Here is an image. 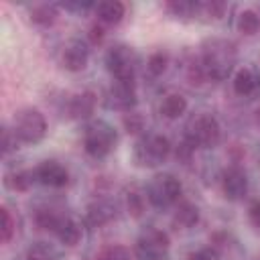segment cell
<instances>
[{
	"mask_svg": "<svg viewBox=\"0 0 260 260\" xmlns=\"http://www.w3.org/2000/svg\"><path fill=\"white\" fill-rule=\"evenodd\" d=\"M238 63V49L232 41L221 37H211L201 45L199 67L209 81H223L232 75Z\"/></svg>",
	"mask_w": 260,
	"mask_h": 260,
	"instance_id": "1",
	"label": "cell"
},
{
	"mask_svg": "<svg viewBox=\"0 0 260 260\" xmlns=\"http://www.w3.org/2000/svg\"><path fill=\"white\" fill-rule=\"evenodd\" d=\"M171 150H173V146H171V140L167 136L156 134V132H148L136 140L134 150H132V158L142 169H156L162 162H167V158L171 156Z\"/></svg>",
	"mask_w": 260,
	"mask_h": 260,
	"instance_id": "2",
	"label": "cell"
},
{
	"mask_svg": "<svg viewBox=\"0 0 260 260\" xmlns=\"http://www.w3.org/2000/svg\"><path fill=\"white\" fill-rule=\"evenodd\" d=\"M183 140H187L193 148H213L221 140V126L215 116L199 112L187 122Z\"/></svg>",
	"mask_w": 260,
	"mask_h": 260,
	"instance_id": "3",
	"label": "cell"
},
{
	"mask_svg": "<svg viewBox=\"0 0 260 260\" xmlns=\"http://www.w3.org/2000/svg\"><path fill=\"white\" fill-rule=\"evenodd\" d=\"M118 142L116 128L106 120H91L83 130V148L91 158L108 156Z\"/></svg>",
	"mask_w": 260,
	"mask_h": 260,
	"instance_id": "4",
	"label": "cell"
},
{
	"mask_svg": "<svg viewBox=\"0 0 260 260\" xmlns=\"http://www.w3.org/2000/svg\"><path fill=\"white\" fill-rule=\"evenodd\" d=\"M12 132L22 144H37L47 134V120L41 110L28 106L14 112L12 118Z\"/></svg>",
	"mask_w": 260,
	"mask_h": 260,
	"instance_id": "5",
	"label": "cell"
},
{
	"mask_svg": "<svg viewBox=\"0 0 260 260\" xmlns=\"http://www.w3.org/2000/svg\"><path fill=\"white\" fill-rule=\"evenodd\" d=\"M181 193L183 185L171 173H158L146 185V199L156 209H169L177 205L181 201Z\"/></svg>",
	"mask_w": 260,
	"mask_h": 260,
	"instance_id": "6",
	"label": "cell"
},
{
	"mask_svg": "<svg viewBox=\"0 0 260 260\" xmlns=\"http://www.w3.org/2000/svg\"><path fill=\"white\" fill-rule=\"evenodd\" d=\"M138 55L130 45H112L106 53V69L116 81H134L138 71Z\"/></svg>",
	"mask_w": 260,
	"mask_h": 260,
	"instance_id": "7",
	"label": "cell"
},
{
	"mask_svg": "<svg viewBox=\"0 0 260 260\" xmlns=\"http://www.w3.org/2000/svg\"><path fill=\"white\" fill-rule=\"evenodd\" d=\"M171 240L169 234L156 228H146L136 244H134V258L136 260H165L169 256Z\"/></svg>",
	"mask_w": 260,
	"mask_h": 260,
	"instance_id": "8",
	"label": "cell"
},
{
	"mask_svg": "<svg viewBox=\"0 0 260 260\" xmlns=\"http://www.w3.org/2000/svg\"><path fill=\"white\" fill-rule=\"evenodd\" d=\"M138 104V93H136V83L134 81H114L112 87L108 89L106 95V106L116 112H134Z\"/></svg>",
	"mask_w": 260,
	"mask_h": 260,
	"instance_id": "9",
	"label": "cell"
},
{
	"mask_svg": "<svg viewBox=\"0 0 260 260\" xmlns=\"http://www.w3.org/2000/svg\"><path fill=\"white\" fill-rule=\"evenodd\" d=\"M248 175L242 167L232 165L221 175V191L228 201H242L248 195Z\"/></svg>",
	"mask_w": 260,
	"mask_h": 260,
	"instance_id": "10",
	"label": "cell"
},
{
	"mask_svg": "<svg viewBox=\"0 0 260 260\" xmlns=\"http://www.w3.org/2000/svg\"><path fill=\"white\" fill-rule=\"evenodd\" d=\"M87 61H89V45L83 41V39H71L65 49H63V55H61V63L67 71H83L87 67Z\"/></svg>",
	"mask_w": 260,
	"mask_h": 260,
	"instance_id": "11",
	"label": "cell"
},
{
	"mask_svg": "<svg viewBox=\"0 0 260 260\" xmlns=\"http://www.w3.org/2000/svg\"><path fill=\"white\" fill-rule=\"evenodd\" d=\"M35 177H37V183H41L45 187H53V189H61L69 183L67 169L57 160H43L35 169Z\"/></svg>",
	"mask_w": 260,
	"mask_h": 260,
	"instance_id": "12",
	"label": "cell"
},
{
	"mask_svg": "<svg viewBox=\"0 0 260 260\" xmlns=\"http://www.w3.org/2000/svg\"><path fill=\"white\" fill-rule=\"evenodd\" d=\"M118 217V205L112 199H95L85 209V223L91 228H102Z\"/></svg>",
	"mask_w": 260,
	"mask_h": 260,
	"instance_id": "13",
	"label": "cell"
},
{
	"mask_svg": "<svg viewBox=\"0 0 260 260\" xmlns=\"http://www.w3.org/2000/svg\"><path fill=\"white\" fill-rule=\"evenodd\" d=\"M234 91L236 95L244 100H256L260 98V75L252 67H244L234 75Z\"/></svg>",
	"mask_w": 260,
	"mask_h": 260,
	"instance_id": "14",
	"label": "cell"
},
{
	"mask_svg": "<svg viewBox=\"0 0 260 260\" xmlns=\"http://www.w3.org/2000/svg\"><path fill=\"white\" fill-rule=\"evenodd\" d=\"M95 102H98L95 93H93L91 89H85V91H81V93H77V95H73V98L69 100L67 112H69V116L75 118V120H85V118H89V116L93 114Z\"/></svg>",
	"mask_w": 260,
	"mask_h": 260,
	"instance_id": "15",
	"label": "cell"
},
{
	"mask_svg": "<svg viewBox=\"0 0 260 260\" xmlns=\"http://www.w3.org/2000/svg\"><path fill=\"white\" fill-rule=\"evenodd\" d=\"M93 12L102 24H118L126 14V6L118 0H106V2H98Z\"/></svg>",
	"mask_w": 260,
	"mask_h": 260,
	"instance_id": "16",
	"label": "cell"
},
{
	"mask_svg": "<svg viewBox=\"0 0 260 260\" xmlns=\"http://www.w3.org/2000/svg\"><path fill=\"white\" fill-rule=\"evenodd\" d=\"M55 236H57V240H59L61 244L73 248V246L79 244V240H81V236H83V228H81V223L75 221L73 217L65 215L63 221L59 223V228L55 230Z\"/></svg>",
	"mask_w": 260,
	"mask_h": 260,
	"instance_id": "17",
	"label": "cell"
},
{
	"mask_svg": "<svg viewBox=\"0 0 260 260\" xmlns=\"http://www.w3.org/2000/svg\"><path fill=\"white\" fill-rule=\"evenodd\" d=\"M173 221L181 230L193 228L199 221V209H197V205L191 203V201H179L177 203V209H175V215H173Z\"/></svg>",
	"mask_w": 260,
	"mask_h": 260,
	"instance_id": "18",
	"label": "cell"
},
{
	"mask_svg": "<svg viewBox=\"0 0 260 260\" xmlns=\"http://www.w3.org/2000/svg\"><path fill=\"white\" fill-rule=\"evenodd\" d=\"M35 181H37L35 169H32V171H28V169L12 171V173H6V177H4V185H6L10 191H18V193L28 191Z\"/></svg>",
	"mask_w": 260,
	"mask_h": 260,
	"instance_id": "19",
	"label": "cell"
},
{
	"mask_svg": "<svg viewBox=\"0 0 260 260\" xmlns=\"http://www.w3.org/2000/svg\"><path fill=\"white\" fill-rule=\"evenodd\" d=\"M187 112V98L183 93H169L160 102V114L169 120H175Z\"/></svg>",
	"mask_w": 260,
	"mask_h": 260,
	"instance_id": "20",
	"label": "cell"
},
{
	"mask_svg": "<svg viewBox=\"0 0 260 260\" xmlns=\"http://www.w3.org/2000/svg\"><path fill=\"white\" fill-rule=\"evenodd\" d=\"M59 16V6L57 4H37L30 8V20L39 26H51Z\"/></svg>",
	"mask_w": 260,
	"mask_h": 260,
	"instance_id": "21",
	"label": "cell"
},
{
	"mask_svg": "<svg viewBox=\"0 0 260 260\" xmlns=\"http://www.w3.org/2000/svg\"><path fill=\"white\" fill-rule=\"evenodd\" d=\"M165 8H167V12L171 16L181 18V20H189V18L197 16L199 2H193V0H173V2H167Z\"/></svg>",
	"mask_w": 260,
	"mask_h": 260,
	"instance_id": "22",
	"label": "cell"
},
{
	"mask_svg": "<svg viewBox=\"0 0 260 260\" xmlns=\"http://www.w3.org/2000/svg\"><path fill=\"white\" fill-rule=\"evenodd\" d=\"M63 217H65V213H59L53 207H43V209H37V213H35L37 225L41 230H47V232H53V234L59 228V223L63 221Z\"/></svg>",
	"mask_w": 260,
	"mask_h": 260,
	"instance_id": "23",
	"label": "cell"
},
{
	"mask_svg": "<svg viewBox=\"0 0 260 260\" xmlns=\"http://www.w3.org/2000/svg\"><path fill=\"white\" fill-rule=\"evenodd\" d=\"M238 30L242 35H246V37H252V35L260 32V16H258V12H254V10L240 12V16H238Z\"/></svg>",
	"mask_w": 260,
	"mask_h": 260,
	"instance_id": "24",
	"label": "cell"
},
{
	"mask_svg": "<svg viewBox=\"0 0 260 260\" xmlns=\"http://www.w3.org/2000/svg\"><path fill=\"white\" fill-rule=\"evenodd\" d=\"M26 260H59V252L49 242H35L26 250Z\"/></svg>",
	"mask_w": 260,
	"mask_h": 260,
	"instance_id": "25",
	"label": "cell"
},
{
	"mask_svg": "<svg viewBox=\"0 0 260 260\" xmlns=\"http://www.w3.org/2000/svg\"><path fill=\"white\" fill-rule=\"evenodd\" d=\"M223 12H225V4L217 0L199 2V8H197V16H203L205 20H219Z\"/></svg>",
	"mask_w": 260,
	"mask_h": 260,
	"instance_id": "26",
	"label": "cell"
},
{
	"mask_svg": "<svg viewBox=\"0 0 260 260\" xmlns=\"http://www.w3.org/2000/svg\"><path fill=\"white\" fill-rule=\"evenodd\" d=\"M167 65H169V55H167L165 51H156V53H152V55L148 57V61H146V71H148L152 77H156V75H162V73H165Z\"/></svg>",
	"mask_w": 260,
	"mask_h": 260,
	"instance_id": "27",
	"label": "cell"
},
{
	"mask_svg": "<svg viewBox=\"0 0 260 260\" xmlns=\"http://www.w3.org/2000/svg\"><path fill=\"white\" fill-rule=\"evenodd\" d=\"M95 260H130V250L120 244H112L100 252Z\"/></svg>",
	"mask_w": 260,
	"mask_h": 260,
	"instance_id": "28",
	"label": "cell"
},
{
	"mask_svg": "<svg viewBox=\"0 0 260 260\" xmlns=\"http://www.w3.org/2000/svg\"><path fill=\"white\" fill-rule=\"evenodd\" d=\"M0 213H2V242L8 244L12 240V236H14V232H16V219L12 217V213H10V209L6 205H2Z\"/></svg>",
	"mask_w": 260,
	"mask_h": 260,
	"instance_id": "29",
	"label": "cell"
},
{
	"mask_svg": "<svg viewBox=\"0 0 260 260\" xmlns=\"http://www.w3.org/2000/svg\"><path fill=\"white\" fill-rule=\"evenodd\" d=\"M124 126L130 134H140L144 132V118L138 112H128L124 114Z\"/></svg>",
	"mask_w": 260,
	"mask_h": 260,
	"instance_id": "30",
	"label": "cell"
},
{
	"mask_svg": "<svg viewBox=\"0 0 260 260\" xmlns=\"http://www.w3.org/2000/svg\"><path fill=\"white\" fill-rule=\"evenodd\" d=\"M16 144H18V138L14 136L12 128L4 126V130H2V154H4V156H8L12 150H16V148H18Z\"/></svg>",
	"mask_w": 260,
	"mask_h": 260,
	"instance_id": "31",
	"label": "cell"
},
{
	"mask_svg": "<svg viewBox=\"0 0 260 260\" xmlns=\"http://www.w3.org/2000/svg\"><path fill=\"white\" fill-rule=\"evenodd\" d=\"M217 258H219V254H217V250L211 248V246H203V248H199V250H193V252L187 256V260H217Z\"/></svg>",
	"mask_w": 260,
	"mask_h": 260,
	"instance_id": "32",
	"label": "cell"
},
{
	"mask_svg": "<svg viewBox=\"0 0 260 260\" xmlns=\"http://www.w3.org/2000/svg\"><path fill=\"white\" fill-rule=\"evenodd\" d=\"M128 211H130L134 217H138V215L142 213V195H138V193H128Z\"/></svg>",
	"mask_w": 260,
	"mask_h": 260,
	"instance_id": "33",
	"label": "cell"
},
{
	"mask_svg": "<svg viewBox=\"0 0 260 260\" xmlns=\"http://www.w3.org/2000/svg\"><path fill=\"white\" fill-rule=\"evenodd\" d=\"M61 6L65 10H71V12H85V10H93L95 8L93 2H65Z\"/></svg>",
	"mask_w": 260,
	"mask_h": 260,
	"instance_id": "34",
	"label": "cell"
},
{
	"mask_svg": "<svg viewBox=\"0 0 260 260\" xmlns=\"http://www.w3.org/2000/svg\"><path fill=\"white\" fill-rule=\"evenodd\" d=\"M248 219L254 228H260V199L248 207Z\"/></svg>",
	"mask_w": 260,
	"mask_h": 260,
	"instance_id": "35",
	"label": "cell"
},
{
	"mask_svg": "<svg viewBox=\"0 0 260 260\" xmlns=\"http://www.w3.org/2000/svg\"><path fill=\"white\" fill-rule=\"evenodd\" d=\"M89 37H91L93 43H100V41L104 39V30H102V26H98V24L91 26V35H89Z\"/></svg>",
	"mask_w": 260,
	"mask_h": 260,
	"instance_id": "36",
	"label": "cell"
},
{
	"mask_svg": "<svg viewBox=\"0 0 260 260\" xmlns=\"http://www.w3.org/2000/svg\"><path fill=\"white\" fill-rule=\"evenodd\" d=\"M256 122H258V126H260V108L256 110Z\"/></svg>",
	"mask_w": 260,
	"mask_h": 260,
	"instance_id": "37",
	"label": "cell"
}]
</instances>
